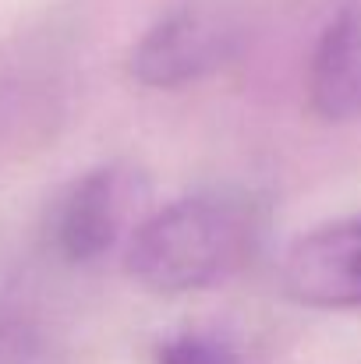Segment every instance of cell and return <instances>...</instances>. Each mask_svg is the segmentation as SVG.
<instances>
[{"mask_svg":"<svg viewBox=\"0 0 361 364\" xmlns=\"http://www.w3.org/2000/svg\"><path fill=\"white\" fill-rule=\"evenodd\" d=\"M258 241V202L244 195H195L138 223L124 265L149 290L184 294L227 279L251 258Z\"/></svg>","mask_w":361,"mask_h":364,"instance_id":"cell-1","label":"cell"},{"mask_svg":"<svg viewBox=\"0 0 361 364\" xmlns=\"http://www.w3.org/2000/svg\"><path fill=\"white\" fill-rule=\"evenodd\" d=\"M227 53V25L202 7H181L138 39L131 53V75L149 89H177L220 68Z\"/></svg>","mask_w":361,"mask_h":364,"instance_id":"cell-2","label":"cell"},{"mask_svg":"<svg viewBox=\"0 0 361 364\" xmlns=\"http://www.w3.org/2000/svg\"><path fill=\"white\" fill-rule=\"evenodd\" d=\"M283 290L308 308H361V220L319 227L294 244Z\"/></svg>","mask_w":361,"mask_h":364,"instance_id":"cell-3","label":"cell"},{"mask_svg":"<svg viewBox=\"0 0 361 364\" xmlns=\"http://www.w3.org/2000/svg\"><path fill=\"white\" fill-rule=\"evenodd\" d=\"M135 195L131 173L103 166L71 184L53 213V247L68 262H93L107 255L120 237Z\"/></svg>","mask_w":361,"mask_h":364,"instance_id":"cell-4","label":"cell"},{"mask_svg":"<svg viewBox=\"0 0 361 364\" xmlns=\"http://www.w3.org/2000/svg\"><path fill=\"white\" fill-rule=\"evenodd\" d=\"M308 103L330 124L361 117V0H347L323 28L308 64Z\"/></svg>","mask_w":361,"mask_h":364,"instance_id":"cell-5","label":"cell"},{"mask_svg":"<svg viewBox=\"0 0 361 364\" xmlns=\"http://www.w3.org/2000/svg\"><path fill=\"white\" fill-rule=\"evenodd\" d=\"M39 326L25 301L0 283V364H39Z\"/></svg>","mask_w":361,"mask_h":364,"instance_id":"cell-6","label":"cell"},{"mask_svg":"<svg viewBox=\"0 0 361 364\" xmlns=\"http://www.w3.org/2000/svg\"><path fill=\"white\" fill-rule=\"evenodd\" d=\"M156 364H238L234 354L213 336H174L156 350Z\"/></svg>","mask_w":361,"mask_h":364,"instance_id":"cell-7","label":"cell"}]
</instances>
